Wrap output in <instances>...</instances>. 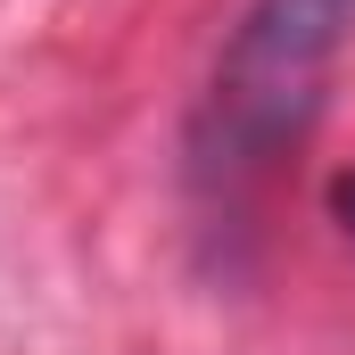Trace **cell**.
<instances>
[{"label":"cell","mask_w":355,"mask_h":355,"mask_svg":"<svg viewBox=\"0 0 355 355\" xmlns=\"http://www.w3.org/2000/svg\"><path fill=\"white\" fill-rule=\"evenodd\" d=\"M347 42L355 0H248L190 107V182L215 207H240L306 141Z\"/></svg>","instance_id":"6da1fadb"},{"label":"cell","mask_w":355,"mask_h":355,"mask_svg":"<svg viewBox=\"0 0 355 355\" xmlns=\"http://www.w3.org/2000/svg\"><path fill=\"white\" fill-rule=\"evenodd\" d=\"M331 207H339V223H347V232H355V174L339 182V190H331Z\"/></svg>","instance_id":"7a4b0ae2"}]
</instances>
